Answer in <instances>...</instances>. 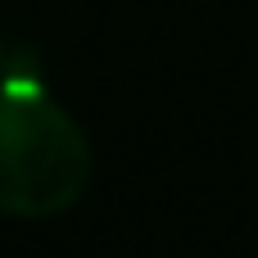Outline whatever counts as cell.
I'll use <instances>...</instances> for the list:
<instances>
[{"mask_svg": "<svg viewBox=\"0 0 258 258\" xmlns=\"http://www.w3.org/2000/svg\"><path fill=\"white\" fill-rule=\"evenodd\" d=\"M5 59H9V54H5V50H0V77H5Z\"/></svg>", "mask_w": 258, "mask_h": 258, "instance_id": "2", "label": "cell"}, {"mask_svg": "<svg viewBox=\"0 0 258 258\" xmlns=\"http://www.w3.org/2000/svg\"><path fill=\"white\" fill-rule=\"evenodd\" d=\"M91 168L86 132L63 109L45 95L0 91V213L32 222L59 218L82 200Z\"/></svg>", "mask_w": 258, "mask_h": 258, "instance_id": "1", "label": "cell"}]
</instances>
